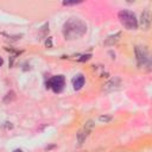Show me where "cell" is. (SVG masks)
Returning a JSON list of instances; mask_svg holds the SVG:
<instances>
[{
	"mask_svg": "<svg viewBox=\"0 0 152 152\" xmlns=\"http://www.w3.org/2000/svg\"><path fill=\"white\" fill-rule=\"evenodd\" d=\"M5 124H6V128H12L13 127V125L11 123H5Z\"/></svg>",
	"mask_w": 152,
	"mask_h": 152,
	"instance_id": "obj_16",
	"label": "cell"
},
{
	"mask_svg": "<svg viewBox=\"0 0 152 152\" xmlns=\"http://www.w3.org/2000/svg\"><path fill=\"white\" fill-rule=\"evenodd\" d=\"M87 136H88V132L87 131H84V130L78 131L77 132V143L78 144H83L84 140H86V138H87Z\"/></svg>",
	"mask_w": 152,
	"mask_h": 152,
	"instance_id": "obj_9",
	"label": "cell"
},
{
	"mask_svg": "<svg viewBox=\"0 0 152 152\" xmlns=\"http://www.w3.org/2000/svg\"><path fill=\"white\" fill-rule=\"evenodd\" d=\"M87 31V24L78 18H70L63 25V35L66 39H76L82 37Z\"/></svg>",
	"mask_w": 152,
	"mask_h": 152,
	"instance_id": "obj_1",
	"label": "cell"
},
{
	"mask_svg": "<svg viewBox=\"0 0 152 152\" xmlns=\"http://www.w3.org/2000/svg\"><path fill=\"white\" fill-rule=\"evenodd\" d=\"M136 56H137V62H138L139 68L144 67L145 64H150L148 54H147V50L145 48L136 46Z\"/></svg>",
	"mask_w": 152,
	"mask_h": 152,
	"instance_id": "obj_4",
	"label": "cell"
},
{
	"mask_svg": "<svg viewBox=\"0 0 152 152\" xmlns=\"http://www.w3.org/2000/svg\"><path fill=\"white\" fill-rule=\"evenodd\" d=\"M13 152H23V151H21V150H19V148H17V150H14Z\"/></svg>",
	"mask_w": 152,
	"mask_h": 152,
	"instance_id": "obj_19",
	"label": "cell"
},
{
	"mask_svg": "<svg viewBox=\"0 0 152 152\" xmlns=\"http://www.w3.org/2000/svg\"><path fill=\"white\" fill-rule=\"evenodd\" d=\"M14 99H16V94H14L13 90H11V92H9L6 94V96L4 98V102H10V101H12Z\"/></svg>",
	"mask_w": 152,
	"mask_h": 152,
	"instance_id": "obj_10",
	"label": "cell"
},
{
	"mask_svg": "<svg viewBox=\"0 0 152 152\" xmlns=\"http://www.w3.org/2000/svg\"><path fill=\"white\" fill-rule=\"evenodd\" d=\"M119 20L120 23L124 25L125 29L127 30H136L138 27V19L136 17V14L132 11L128 10H123L118 13Z\"/></svg>",
	"mask_w": 152,
	"mask_h": 152,
	"instance_id": "obj_2",
	"label": "cell"
},
{
	"mask_svg": "<svg viewBox=\"0 0 152 152\" xmlns=\"http://www.w3.org/2000/svg\"><path fill=\"white\" fill-rule=\"evenodd\" d=\"M120 37H121V32H118V34H115V35H113V36H109V37L105 41V45H107V46H112V45H114L115 43H118V42H119Z\"/></svg>",
	"mask_w": 152,
	"mask_h": 152,
	"instance_id": "obj_8",
	"label": "cell"
},
{
	"mask_svg": "<svg viewBox=\"0 0 152 152\" xmlns=\"http://www.w3.org/2000/svg\"><path fill=\"white\" fill-rule=\"evenodd\" d=\"M99 120L101 121V123H109V121L112 120V115H101L99 118Z\"/></svg>",
	"mask_w": 152,
	"mask_h": 152,
	"instance_id": "obj_11",
	"label": "cell"
},
{
	"mask_svg": "<svg viewBox=\"0 0 152 152\" xmlns=\"http://www.w3.org/2000/svg\"><path fill=\"white\" fill-rule=\"evenodd\" d=\"M90 57H92V55H90V54H88V55H83L78 61H80V62H84V61H88Z\"/></svg>",
	"mask_w": 152,
	"mask_h": 152,
	"instance_id": "obj_13",
	"label": "cell"
},
{
	"mask_svg": "<svg viewBox=\"0 0 152 152\" xmlns=\"http://www.w3.org/2000/svg\"><path fill=\"white\" fill-rule=\"evenodd\" d=\"M82 1H63L64 6H69V5H76V4H81Z\"/></svg>",
	"mask_w": 152,
	"mask_h": 152,
	"instance_id": "obj_14",
	"label": "cell"
},
{
	"mask_svg": "<svg viewBox=\"0 0 152 152\" xmlns=\"http://www.w3.org/2000/svg\"><path fill=\"white\" fill-rule=\"evenodd\" d=\"M120 86H121V80L119 77H114L103 84L102 90L106 93H109V92H113V90H116L118 88H120Z\"/></svg>",
	"mask_w": 152,
	"mask_h": 152,
	"instance_id": "obj_5",
	"label": "cell"
},
{
	"mask_svg": "<svg viewBox=\"0 0 152 152\" xmlns=\"http://www.w3.org/2000/svg\"><path fill=\"white\" fill-rule=\"evenodd\" d=\"M3 64H4V59H3L1 57H0V67H1Z\"/></svg>",
	"mask_w": 152,
	"mask_h": 152,
	"instance_id": "obj_17",
	"label": "cell"
},
{
	"mask_svg": "<svg viewBox=\"0 0 152 152\" xmlns=\"http://www.w3.org/2000/svg\"><path fill=\"white\" fill-rule=\"evenodd\" d=\"M73 86H74V89L75 90H80L83 86H84V76L82 75H77L74 81H73Z\"/></svg>",
	"mask_w": 152,
	"mask_h": 152,
	"instance_id": "obj_7",
	"label": "cell"
},
{
	"mask_svg": "<svg viewBox=\"0 0 152 152\" xmlns=\"http://www.w3.org/2000/svg\"><path fill=\"white\" fill-rule=\"evenodd\" d=\"M66 78L63 75H57L50 78V81L46 83V88H52L55 93H61L64 88Z\"/></svg>",
	"mask_w": 152,
	"mask_h": 152,
	"instance_id": "obj_3",
	"label": "cell"
},
{
	"mask_svg": "<svg viewBox=\"0 0 152 152\" xmlns=\"http://www.w3.org/2000/svg\"><path fill=\"white\" fill-rule=\"evenodd\" d=\"M140 26L143 27V30H148L151 26V14L148 10H145L141 16H140V20H139Z\"/></svg>",
	"mask_w": 152,
	"mask_h": 152,
	"instance_id": "obj_6",
	"label": "cell"
},
{
	"mask_svg": "<svg viewBox=\"0 0 152 152\" xmlns=\"http://www.w3.org/2000/svg\"><path fill=\"white\" fill-rule=\"evenodd\" d=\"M45 46H46V48H51V46H52V41H51V37H49V38L45 41Z\"/></svg>",
	"mask_w": 152,
	"mask_h": 152,
	"instance_id": "obj_15",
	"label": "cell"
},
{
	"mask_svg": "<svg viewBox=\"0 0 152 152\" xmlns=\"http://www.w3.org/2000/svg\"><path fill=\"white\" fill-rule=\"evenodd\" d=\"M93 127H94V123H93V121H87L86 125H84V131L89 132Z\"/></svg>",
	"mask_w": 152,
	"mask_h": 152,
	"instance_id": "obj_12",
	"label": "cell"
},
{
	"mask_svg": "<svg viewBox=\"0 0 152 152\" xmlns=\"http://www.w3.org/2000/svg\"><path fill=\"white\" fill-rule=\"evenodd\" d=\"M54 147H55V145H50V146L46 147V150H51V148H54Z\"/></svg>",
	"mask_w": 152,
	"mask_h": 152,
	"instance_id": "obj_18",
	"label": "cell"
}]
</instances>
